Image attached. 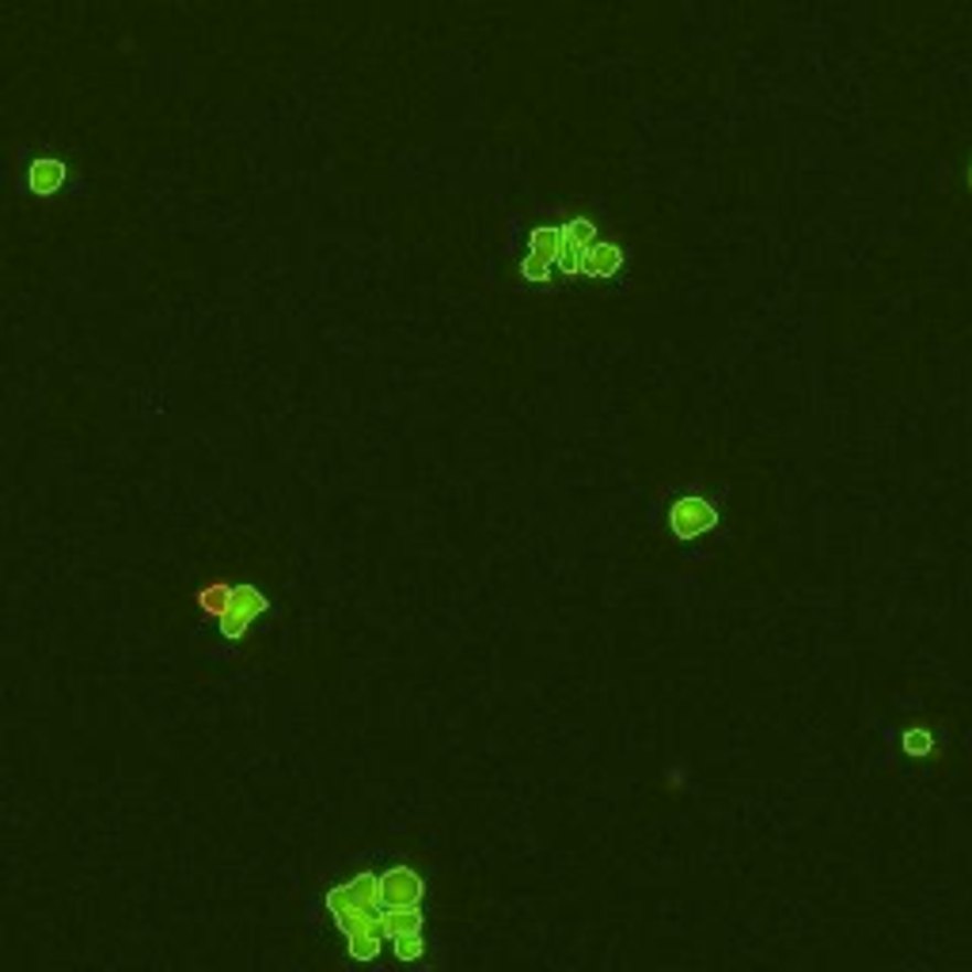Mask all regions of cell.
<instances>
[{
	"label": "cell",
	"instance_id": "6da1fadb",
	"mask_svg": "<svg viewBox=\"0 0 972 972\" xmlns=\"http://www.w3.org/2000/svg\"><path fill=\"white\" fill-rule=\"evenodd\" d=\"M323 905L334 916V923H339L350 958L365 961V965L381 958V942H388V931H384V905L381 889H376V874L365 870L350 877V882L334 885Z\"/></svg>",
	"mask_w": 972,
	"mask_h": 972
},
{
	"label": "cell",
	"instance_id": "7a4b0ae2",
	"mask_svg": "<svg viewBox=\"0 0 972 972\" xmlns=\"http://www.w3.org/2000/svg\"><path fill=\"white\" fill-rule=\"evenodd\" d=\"M266 608H270V600L263 597L255 585H232V600H228V612L217 619L221 627V639L228 642H239L247 634V627H252V619H259Z\"/></svg>",
	"mask_w": 972,
	"mask_h": 972
},
{
	"label": "cell",
	"instance_id": "3957f363",
	"mask_svg": "<svg viewBox=\"0 0 972 972\" xmlns=\"http://www.w3.org/2000/svg\"><path fill=\"white\" fill-rule=\"evenodd\" d=\"M376 889H381L384 908H421V897H426V882L410 866H392L376 874Z\"/></svg>",
	"mask_w": 972,
	"mask_h": 972
},
{
	"label": "cell",
	"instance_id": "277c9868",
	"mask_svg": "<svg viewBox=\"0 0 972 972\" xmlns=\"http://www.w3.org/2000/svg\"><path fill=\"white\" fill-rule=\"evenodd\" d=\"M714 524H718L714 505L703 502V498H695V494L673 502V510H669V528H673L676 540H695V536H703V532H711Z\"/></svg>",
	"mask_w": 972,
	"mask_h": 972
},
{
	"label": "cell",
	"instance_id": "5b68a950",
	"mask_svg": "<svg viewBox=\"0 0 972 972\" xmlns=\"http://www.w3.org/2000/svg\"><path fill=\"white\" fill-rule=\"evenodd\" d=\"M65 179H68V168L62 160H34L31 168H28V186H31V194H39V197H50V194H57L65 186Z\"/></svg>",
	"mask_w": 972,
	"mask_h": 972
},
{
	"label": "cell",
	"instance_id": "8992f818",
	"mask_svg": "<svg viewBox=\"0 0 972 972\" xmlns=\"http://www.w3.org/2000/svg\"><path fill=\"white\" fill-rule=\"evenodd\" d=\"M623 266V247L619 244H589L581 255V274L589 278H612Z\"/></svg>",
	"mask_w": 972,
	"mask_h": 972
},
{
	"label": "cell",
	"instance_id": "52a82bcc",
	"mask_svg": "<svg viewBox=\"0 0 972 972\" xmlns=\"http://www.w3.org/2000/svg\"><path fill=\"white\" fill-rule=\"evenodd\" d=\"M421 911L418 908H384V931H388V942L399 939V934H421Z\"/></svg>",
	"mask_w": 972,
	"mask_h": 972
},
{
	"label": "cell",
	"instance_id": "ba28073f",
	"mask_svg": "<svg viewBox=\"0 0 972 972\" xmlns=\"http://www.w3.org/2000/svg\"><path fill=\"white\" fill-rule=\"evenodd\" d=\"M558 252H563V228L544 225V228H532L528 236V255H540V259L555 263Z\"/></svg>",
	"mask_w": 972,
	"mask_h": 972
},
{
	"label": "cell",
	"instance_id": "9c48e42d",
	"mask_svg": "<svg viewBox=\"0 0 972 972\" xmlns=\"http://www.w3.org/2000/svg\"><path fill=\"white\" fill-rule=\"evenodd\" d=\"M197 608H202L205 616H213V619H221L228 612V600H232V585L228 581H213V585H205V589H197Z\"/></svg>",
	"mask_w": 972,
	"mask_h": 972
},
{
	"label": "cell",
	"instance_id": "30bf717a",
	"mask_svg": "<svg viewBox=\"0 0 972 972\" xmlns=\"http://www.w3.org/2000/svg\"><path fill=\"white\" fill-rule=\"evenodd\" d=\"M392 950H395V961H399V965H410V961L426 958V942H421V934H399V939H392Z\"/></svg>",
	"mask_w": 972,
	"mask_h": 972
},
{
	"label": "cell",
	"instance_id": "8fae6325",
	"mask_svg": "<svg viewBox=\"0 0 972 972\" xmlns=\"http://www.w3.org/2000/svg\"><path fill=\"white\" fill-rule=\"evenodd\" d=\"M563 236L570 239V244H578V247H589V244H597V225H592V221H585V217H574L570 225H563Z\"/></svg>",
	"mask_w": 972,
	"mask_h": 972
},
{
	"label": "cell",
	"instance_id": "7c38bea8",
	"mask_svg": "<svg viewBox=\"0 0 972 972\" xmlns=\"http://www.w3.org/2000/svg\"><path fill=\"white\" fill-rule=\"evenodd\" d=\"M552 266L555 263L540 259V255H528V259L521 263V274H524V281H536V286H544V281H552Z\"/></svg>",
	"mask_w": 972,
	"mask_h": 972
},
{
	"label": "cell",
	"instance_id": "4fadbf2b",
	"mask_svg": "<svg viewBox=\"0 0 972 972\" xmlns=\"http://www.w3.org/2000/svg\"><path fill=\"white\" fill-rule=\"evenodd\" d=\"M905 748H908L911 756H927V752H931V737H927L923 729H908V734H905Z\"/></svg>",
	"mask_w": 972,
	"mask_h": 972
},
{
	"label": "cell",
	"instance_id": "5bb4252c",
	"mask_svg": "<svg viewBox=\"0 0 972 972\" xmlns=\"http://www.w3.org/2000/svg\"><path fill=\"white\" fill-rule=\"evenodd\" d=\"M969 186H972V163H969Z\"/></svg>",
	"mask_w": 972,
	"mask_h": 972
}]
</instances>
